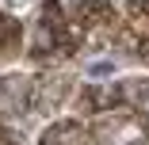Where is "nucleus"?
<instances>
[{
  "label": "nucleus",
  "mask_w": 149,
  "mask_h": 145,
  "mask_svg": "<svg viewBox=\"0 0 149 145\" xmlns=\"http://www.w3.org/2000/svg\"><path fill=\"white\" fill-rule=\"evenodd\" d=\"M96 145H141L145 141V122L134 111H107L96 119L92 130Z\"/></svg>",
  "instance_id": "nucleus-1"
},
{
  "label": "nucleus",
  "mask_w": 149,
  "mask_h": 145,
  "mask_svg": "<svg viewBox=\"0 0 149 145\" xmlns=\"http://www.w3.org/2000/svg\"><path fill=\"white\" fill-rule=\"evenodd\" d=\"M35 99V80L31 76H0V114H15V111H27Z\"/></svg>",
  "instance_id": "nucleus-2"
},
{
  "label": "nucleus",
  "mask_w": 149,
  "mask_h": 145,
  "mask_svg": "<svg viewBox=\"0 0 149 145\" xmlns=\"http://www.w3.org/2000/svg\"><path fill=\"white\" fill-rule=\"evenodd\" d=\"M38 145H96V137H92V130H88V126L65 119V122H54V126L42 134Z\"/></svg>",
  "instance_id": "nucleus-3"
},
{
  "label": "nucleus",
  "mask_w": 149,
  "mask_h": 145,
  "mask_svg": "<svg viewBox=\"0 0 149 145\" xmlns=\"http://www.w3.org/2000/svg\"><path fill=\"white\" fill-rule=\"evenodd\" d=\"M118 99H123L134 114L149 111V76H130V80H123V84H118Z\"/></svg>",
  "instance_id": "nucleus-4"
},
{
  "label": "nucleus",
  "mask_w": 149,
  "mask_h": 145,
  "mask_svg": "<svg viewBox=\"0 0 149 145\" xmlns=\"http://www.w3.org/2000/svg\"><path fill=\"white\" fill-rule=\"evenodd\" d=\"M73 12H77V15H69L73 23H80V27H96V23H103V19L111 15V4H107V0H77Z\"/></svg>",
  "instance_id": "nucleus-5"
},
{
  "label": "nucleus",
  "mask_w": 149,
  "mask_h": 145,
  "mask_svg": "<svg viewBox=\"0 0 149 145\" xmlns=\"http://www.w3.org/2000/svg\"><path fill=\"white\" fill-rule=\"evenodd\" d=\"M65 92H69V76H50V80H38V84H35V99H38L46 111L61 103Z\"/></svg>",
  "instance_id": "nucleus-6"
},
{
  "label": "nucleus",
  "mask_w": 149,
  "mask_h": 145,
  "mask_svg": "<svg viewBox=\"0 0 149 145\" xmlns=\"http://www.w3.org/2000/svg\"><path fill=\"white\" fill-rule=\"evenodd\" d=\"M19 23L12 19V15H0V50H12L15 42H19Z\"/></svg>",
  "instance_id": "nucleus-7"
},
{
  "label": "nucleus",
  "mask_w": 149,
  "mask_h": 145,
  "mask_svg": "<svg viewBox=\"0 0 149 145\" xmlns=\"http://www.w3.org/2000/svg\"><path fill=\"white\" fill-rule=\"evenodd\" d=\"M141 57H145V61H149V38L141 42Z\"/></svg>",
  "instance_id": "nucleus-8"
}]
</instances>
